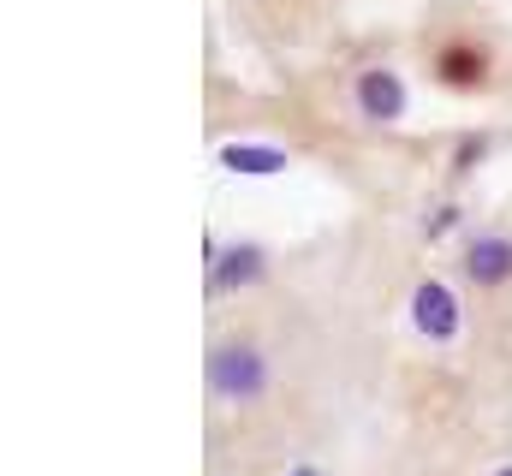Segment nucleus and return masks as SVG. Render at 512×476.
Here are the masks:
<instances>
[{
    "label": "nucleus",
    "instance_id": "obj_1",
    "mask_svg": "<svg viewBox=\"0 0 512 476\" xmlns=\"http://www.w3.org/2000/svg\"><path fill=\"white\" fill-rule=\"evenodd\" d=\"M203 375H209V393L221 399V405H256V399H268V387H274V363L262 346L251 340H221L209 363H203Z\"/></svg>",
    "mask_w": 512,
    "mask_h": 476
},
{
    "label": "nucleus",
    "instance_id": "obj_2",
    "mask_svg": "<svg viewBox=\"0 0 512 476\" xmlns=\"http://www.w3.org/2000/svg\"><path fill=\"white\" fill-rule=\"evenodd\" d=\"M405 328H411L423 346H453V340L465 334V304H459L453 280L423 274V280L411 286V298H405Z\"/></svg>",
    "mask_w": 512,
    "mask_h": 476
},
{
    "label": "nucleus",
    "instance_id": "obj_3",
    "mask_svg": "<svg viewBox=\"0 0 512 476\" xmlns=\"http://www.w3.org/2000/svg\"><path fill=\"white\" fill-rule=\"evenodd\" d=\"M262 274H268L262 238H233V244L209 238V298H239V292L262 286Z\"/></svg>",
    "mask_w": 512,
    "mask_h": 476
},
{
    "label": "nucleus",
    "instance_id": "obj_4",
    "mask_svg": "<svg viewBox=\"0 0 512 476\" xmlns=\"http://www.w3.org/2000/svg\"><path fill=\"white\" fill-rule=\"evenodd\" d=\"M459 280H465L471 292H501V286H512V233L483 227V233L465 238V250H459Z\"/></svg>",
    "mask_w": 512,
    "mask_h": 476
},
{
    "label": "nucleus",
    "instance_id": "obj_5",
    "mask_svg": "<svg viewBox=\"0 0 512 476\" xmlns=\"http://www.w3.org/2000/svg\"><path fill=\"white\" fill-rule=\"evenodd\" d=\"M352 108L370 119V125H399V119L411 114V84L393 66H364L352 78Z\"/></svg>",
    "mask_w": 512,
    "mask_h": 476
},
{
    "label": "nucleus",
    "instance_id": "obj_6",
    "mask_svg": "<svg viewBox=\"0 0 512 476\" xmlns=\"http://www.w3.org/2000/svg\"><path fill=\"white\" fill-rule=\"evenodd\" d=\"M435 84L441 90H453V96H471V90H483L489 84V72H495V54L477 42V36H453V42H441L435 48Z\"/></svg>",
    "mask_w": 512,
    "mask_h": 476
},
{
    "label": "nucleus",
    "instance_id": "obj_7",
    "mask_svg": "<svg viewBox=\"0 0 512 476\" xmlns=\"http://www.w3.org/2000/svg\"><path fill=\"white\" fill-rule=\"evenodd\" d=\"M215 167L221 173H245V179H262V173H286V149H274V143H221L215 149Z\"/></svg>",
    "mask_w": 512,
    "mask_h": 476
},
{
    "label": "nucleus",
    "instance_id": "obj_8",
    "mask_svg": "<svg viewBox=\"0 0 512 476\" xmlns=\"http://www.w3.org/2000/svg\"><path fill=\"white\" fill-rule=\"evenodd\" d=\"M489 155H495V131H465V137H459V149H453V161H447V179H453V185H459V179H471Z\"/></svg>",
    "mask_w": 512,
    "mask_h": 476
},
{
    "label": "nucleus",
    "instance_id": "obj_9",
    "mask_svg": "<svg viewBox=\"0 0 512 476\" xmlns=\"http://www.w3.org/2000/svg\"><path fill=\"white\" fill-rule=\"evenodd\" d=\"M459 227H465V203H459V197H441V203L423 215V244H447Z\"/></svg>",
    "mask_w": 512,
    "mask_h": 476
},
{
    "label": "nucleus",
    "instance_id": "obj_10",
    "mask_svg": "<svg viewBox=\"0 0 512 476\" xmlns=\"http://www.w3.org/2000/svg\"><path fill=\"white\" fill-rule=\"evenodd\" d=\"M286 476H322V465H292Z\"/></svg>",
    "mask_w": 512,
    "mask_h": 476
},
{
    "label": "nucleus",
    "instance_id": "obj_11",
    "mask_svg": "<svg viewBox=\"0 0 512 476\" xmlns=\"http://www.w3.org/2000/svg\"><path fill=\"white\" fill-rule=\"evenodd\" d=\"M489 476H512V459H507V465H495V471H489Z\"/></svg>",
    "mask_w": 512,
    "mask_h": 476
}]
</instances>
